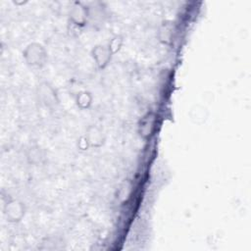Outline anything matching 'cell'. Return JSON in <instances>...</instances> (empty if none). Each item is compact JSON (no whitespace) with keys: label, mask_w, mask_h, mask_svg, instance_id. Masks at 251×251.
Masks as SVG:
<instances>
[{"label":"cell","mask_w":251,"mask_h":251,"mask_svg":"<svg viewBox=\"0 0 251 251\" xmlns=\"http://www.w3.org/2000/svg\"><path fill=\"white\" fill-rule=\"evenodd\" d=\"M92 55L96 61V64L98 65V67L102 69L110 61L112 52L109 47H106L104 45H98L93 49Z\"/></svg>","instance_id":"cell-3"},{"label":"cell","mask_w":251,"mask_h":251,"mask_svg":"<svg viewBox=\"0 0 251 251\" xmlns=\"http://www.w3.org/2000/svg\"><path fill=\"white\" fill-rule=\"evenodd\" d=\"M86 141L88 142L89 145L94 146V147H98V146H101L103 144L104 141V137L102 134V132L100 131L99 129L92 127L88 130L87 135L85 136Z\"/></svg>","instance_id":"cell-5"},{"label":"cell","mask_w":251,"mask_h":251,"mask_svg":"<svg viewBox=\"0 0 251 251\" xmlns=\"http://www.w3.org/2000/svg\"><path fill=\"white\" fill-rule=\"evenodd\" d=\"M6 216L11 222H18L20 221L24 216V206L21 202L17 201V200H13V201L9 202L6 206L5 210Z\"/></svg>","instance_id":"cell-4"},{"label":"cell","mask_w":251,"mask_h":251,"mask_svg":"<svg viewBox=\"0 0 251 251\" xmlns=\"http://www.w3.org/2000/svg\"><path fill=\"white\" fill-rule=\"evenodd\" d=\"M91 103V97L87 92H82L78 97V105L82 108H87Z\"/></svg>","instance_id":"cell-7"},{"label":"cell","mask_w":251,"mask_h":251,"mask_svg":"<svg viewBox=\"0 0 251 251\" xmlns=\"http://www.w3.org/2000/svg\"><path fill=\"white\" fill-rule=\"evenodd\" d=\"M122 42H123V40H122L121 36H116V37H114L112 39L111 43L109 44V48L111 50L112 54H114V53H116L118 51V50L121 47V45H122Z\"/></svg>","instance_id":"cell-8"},{"label":"cell","mask_w":251,"mask_h":251,"mask_svg":"<svg viewBox=\"0 0 251 251\" xmlns=\"http://www.w3.org/2000/svg\"><path fill=\"white\" fill-rule=\"evenodd\" d=\"M25 58L32 66H40L44 64L46 55L43 47L40 44H31L25 51Z\"/></svg>","instance_id":"cell-1"},{"label":"cell","mask_w":251,"mask_h":251,"mask_svg":"<svg viewBox=\"0 0 251 251\" xmlns=\"http://www.w3.org/2000/svg\"><path fill=\"white\" fill-rule=\"evenodd\" d=\"M39 92H40L39 95H40L41 99L43 100L46 105H51V104L57 103V98H56V94H55L54 90L47 84H43L40 85Z\"/></svg>","instance_id":"cell-6"},{"label":"cell","mask_w":251,"mask_h":251,"mask_svg":"<svg viewBox=\"0 0 251 251\" xmlns=\"http://www.w3.org/2000/svg\"><path fill=\"white\" fill-rule=\"evenodd\" d=\"M157 118L154 113H147L140 121L139 134L142 137L148 138L151 136L156 129Z\"/></svg>","instance_id":"cell-2"}]
</instances>
